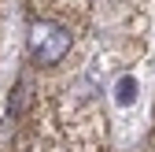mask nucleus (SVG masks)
Returning <instances> with one entry per match:
<instances>
[{
  "label": "nucleus",
  "instance_id": "obj_2",
  "mask_svg": "<svg viewBox=\"0 0 155 152\" xmlns=\"http://www.w3.org/2000/svg\"><path fill=\"white\" fill-rule=\"evenodd\" d=\"M118 100H122V104L133 100V78H122V82H118Z\"/></svg>",
  "mask_w": 155,
  "mask_h": 152
},
{
  "label": "nucleus",
  "instance_id": "obj_1",
  "mask_svg": "<svg viewBox=\"0 0 155 152\" xmlns=\"http://www.w3.org/2000/svg\"><path fill=\"white\" fill-rule=\"evenodd\" d=\"M74 37L67 26L59 22H48V19H41V22H33L30 33H26V48H30V60L41 63V67H55L63 60V56L70 52Z\"/></svg>",
  "mask_w": 155,
  "mask_h": 152
}]
</instances>
